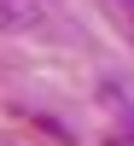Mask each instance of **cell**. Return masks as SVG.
<instances>
[{
	"mask_svg": "<svg viewBox=\"0 0 134 146\" xmlns=\"http://www.w3.org/2000/svg\"><path fill=\"white\" fill-rule=\"evenodd\" d=\"M117 6H123V12H128V18H134V0H117Z\"/></svg>",
	"mask_w": 134,
	"mask_h": 146,
	"instance_id": "7a4b0ae2",
	"label": "cell"
},
{
	"mask_svg": "<svg viewBox=\"0 0 134 146\" xmlns=\"http://www.w3.org/2000/svg\"><path fill=\"white\" fill-rule=\"evenodd\" d=\"M53 12V0H0V29H29Z\"/></svg>",
	"mask_w": 134,
	"mask_h": 146,
	"instance_id": "6da1fadb",
	"label": "cell"
}]
</instances>
